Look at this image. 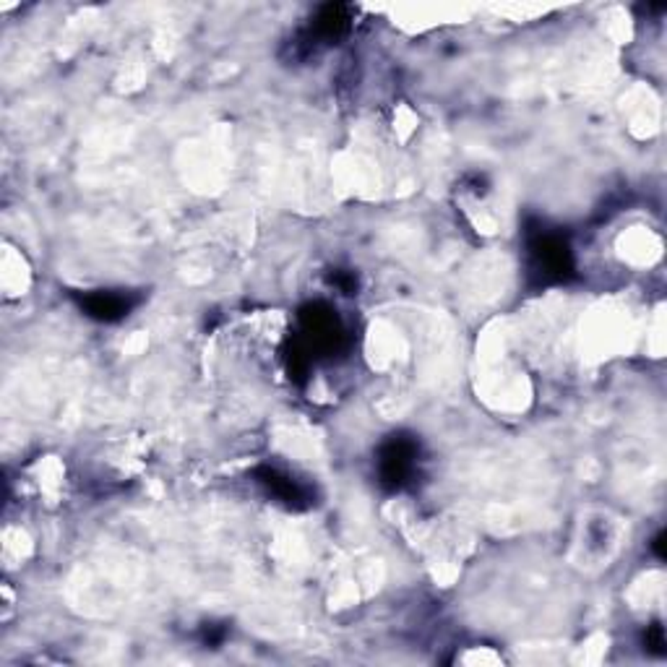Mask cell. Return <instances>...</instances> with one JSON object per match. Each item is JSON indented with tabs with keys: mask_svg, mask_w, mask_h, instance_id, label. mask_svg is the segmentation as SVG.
<instances>
[{
	"mask_svg": "<svg viewBox=\"0 0 667 667\" xmlns=\"http://www.w3.org/2000/svg\"><path fill=\"white\" fill-rule=\"evenodd\" d=\"M412 454H415V449H412L409 443H404V441H394V443L383 452V461H381V467H383V478L399 485V482L407 478L409 467H412V461H409Z\"/></svg>",
	"mask_w": 667,
	"mask_h": 667,
	"instance_id": "cell-1",
	"label": "cell"
}]
</instances>
